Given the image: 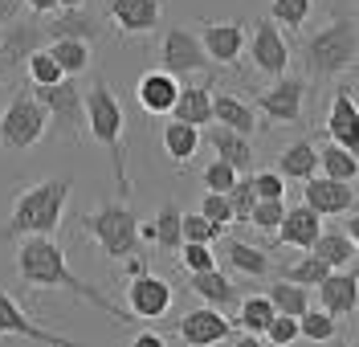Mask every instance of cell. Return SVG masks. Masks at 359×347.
Wrapping results in <instances>:
<instances>
[{"instance_id":"obj_1","label":"cell","mask_w":359,"mask_h":347,"mask_svg":"<svg viewBox=\"0 0 359 347\" xmlns=\"http://www.w3.org/2000/svg\"><path fill=\"white\" fill-rule=\"evenodd\" d=\"M17 278L29 290H69L78 299H86L90 306H98L102 315H111L114 323H135L131 311H118L111 299H102L94 286H86L82 278L69 270L66 250L53 241V233H29L17 237Z\"/></svg>"},{"instance_id":"obj_2","label":"cell","mask_w":359,"mask_h":347,"mask_svg":"<svg viewBox=\"0 0 359 347\" xmlns=\"http://www.w3.org/2000/svg\"><path fill=\"white\" fill-rule=\"evenodd\" d=\"M82 102H86V135L111 156L118 196L131 200L135 184H131V176H127V111H123V98L114 94V86L107 78H94L82 90Z\"/></svg>"},{"instance_id":"obj_3","label":"cell","mask_w":359,"mask_h":347,"mask_svg":"<svg viewBox=\"0 0 359 347\" xmlns=\"http://www.w3.org/2000/svg\"><path fill=\"white\" fill-rule=\"evenodd\" d=\"M69 196H74L69 176H49V180H33V184L17 188L13 208L0 225V241H17L29 233H57Z\"/></svg>"},{"instance_id":"obj_4","label":"cell","mask_w":359,"mask_h":347,"mask_svg":"<svg viewBox=\"0 0 359 347\" xmlns=\"http://www.w3.org/2000/svg\"><path fill=\"white\" fill-rule=\"evenodd\" d=\"M359 62V21L335 13L302 41V74L311 82H331Z\"/></svg>"},{"instance_id":"obj_5","label":"cell","mask_w":359,"mask_h":347,"mask_svg":"<svg viewBox=\"0 0 359 347\" xmlns=\"http://www.w3.org/2000/svg\"><path fill=\"white\" fill-rule=\"evenodd\" d=\"M82 229L90 233V241L111 257V261H123V257L139 254V217H135L131 205L123 200H102V205L82 217Z\"/></svg>"},{"instance_id":"obj_6","label":"cell","mask_w":359,"mask_h":347,"mask_svg":"<svg viewBox=\"0 0 359 347\" xmlns=\"http://www.w3.org/2000/svg\"><path fill=\"white\" fill-rule=\"evenodd\" d=\"M45 127H49V115L37 102V94L17 90L0 111V147L13 151V156H25L45 139Z\"/></svg>"},{"instance_id":"obj_7","label":"cell","mask_w":359,"mask_h":347,"mask_svg":"<svg viewBox=\"0 0 359 347\" xmlns=\"http://www.w3.org/2000/svg\"><path fill=\"white\" fill-rule=\"evenodd\" d=\"M37 94V102L45 107V115L53 123V131L62 135V143H78L86 135V102H82V86L74 78H62L53 86H29Z\"/></svg>"},{"instance_id":"obj_8","label":"cell","mask_w":359,"mask_h":347,"mask_svg":"<svg viewBox=\"0 0 359 347\" xmlns=\"http://www.w3.org/2000/svg\"><path fill=\"white\" fill-rule=\"evenodd\" d=\"M306 94H311V78L306 74H278L269 82L262 98H257V115L266 123H278V127H290L306 115Z\"/></svg>"},{"instance_id":"obj_9","label":"cell","mask_w":359,"mask_h":347,"mask_svg":"<svg viewBox=\"0 0 359 347\" xmlns=\"http://www.w3.org/2000/svg\"><path fill=\"white\" fill-rule=\"evenodd\" d=\"M245 49H249V62L253 69H262L266 78H278L290 69V41H286V29L273 21V17H257L253 29L245 33Z\"/></svg>"},{"instance_id":"obj_10","label":"cell","mask_w":359,"mask_h":347,"mask_svg":"<svg viewBox=\"0 0 359 347\" xmlns=\"http://www.w3.org/2000/svg\"><path fill=\"white\" fill-rule=\"evenodd\" d=\"M204 66H208V53L201 46V33L188 25H168L159 37V69L188 78V74H201Z\"/></svg>"},{"instance_id":"obj_11","label":"cell","mask_w":359,"mask_h":347,"mask_svg":"<svg viewBox=\"0 0 359 347\" xmlns=\"http://www.w3.org/2000/svg\"><path fill=\"white\" fill-rule=\"evenodd\" d=\"M41 46H49V33H45V21L41 17H25V21H13L0 29V74H17L25 69V62L37 53Z\"/></svg>"},{"instance_id":"obj_12","label":"cell","mask_w":359,"mask_h":347,"mask_svg":"<svg viewBox=\"0 0 359 347\" xmlns=\"http://www.w3.org/2000/svg\"><path fill=\"white\" fill-rule=\"evenodd\" d=\"M127 311H131V319H143V323H156V319H163L168 311H172V302H176V294H172V282L168 278L151 274V270H143V274H131L127 278Z\"/></svg>"},{"instance_id":"obj_13","label":"cell","mask_w":359,"mask_h":347,"mask_svg":"<svg viewBox=\"0 0 359 347\" xmlns=\"http://www.w3.org/2000/svg\"><path fill=\"white\" fill-rule=\"evenodd\" d=\"M163 4L168 0H102V17L127 33V37H143V33H159L163 25Z\"/></svg>"},{"instance_id":"obj_14","label":"cell","mask_w":359,"mask_h":347,"mask_svg":"<svg viewBox=\"0 0 359 347\" xmlns=\"http://www.w3.org/2000/svg\"><path fill=\"white\" fill-rule=\"evenodd\" d=\"M176 339L188 347H217V343H229L233 339V323L224 319L221 306H196L188 311L184 319L176 323Z\"/></svg>"},{"instance_id":"obj_15","label":"cell","mask_w":359,"mask_h":347,"mask_svg":"<svg viewBox=\"0 0 359 347\" xmlns=\"http://www.w3.org/2000/svg\"><path fill=\"white\" fill-rule=\"evenodd\" d=\"M302 200L318 212V217H343L359 205V192L351 180H335V176H323L314 172L311 180H302Z\"/></svg>"},{"instance_id":"obj_16","label":"cell","mask_w":359,"mask_h":347,"mask_svg":"<svg viewBox=\"0 0 359 347\" xmlns=\"http://www.w3.org/2000/svg\"><path fill=\"white\" fill-rule=\"evenodd\" d=\"M0 335H4V339H25V343H41V347H66L69 343L66 335H57V331H49V327H41V323H33V319L21 311V302L13 299L4 286H0Z\"/></svg>"},{"instance_id":"obj_17","label":"cell","mask_w":359,"mask_h":347,"mask_svg":"<svg viewBox=\"0 0 359 347\" xmlns=\"http://www.w3.org/2000/svg\"><path fill=\"white\" fill-rule=\"evenodd\" d=\"M196 33H201V46L212 66H237L241 62V53H245V25L241 21H204Z\"/></svg>"},{"instance_id":"obj_18","label":"cell","mask_w":359,"mask_h":347,"mask_svg":"<svg viewBox=\"0 0 359 347\" xmlns=\"http://www.w3.org/2000/svg\"><path fill=\"white\" fill-rule=\"evenodd\" d=\"M45 21V33H49V41H57V37H82V41H98L102 37V17L90 8V4H74V8H53Z\"/></svg>"},{"instance_id":"obj_19","label":"cell","mask_w":359,"mask_h":347,"mask_svg":"<svg viewBox=\"0 0 359 347\" xmlns=\"http://www.w3.org/2000/svg\"><path fill=\"white\" fill-rule=\"evenodd\" d=\"M327 139H335L339 147L359 156V102L355 90H347V86H339L327 107Z\"/></svg>"},{"instance_id":"obj_20","label":"cell","mask_w":359,"mask_h":347,"mask_svg":"<svg viewBox=\"0 0 359 347\" xmlns=\"http://www.w3.org/2000/svg\"><path fill=\"white\" fill-rule=\"evenodd\" d=\"M314 290H318V294H314L318 306L331 311L335 319H351V315H355V299H359V274L355 270H343V266H339V270H331Z\"/></svg>"},{"instance_id":"obj_21","label":"cell","mask_w":359,"mask_h":347,"mask_svg":"<svg viewBox=\"0 0 359 347\" xmlns=\"http://www.w3.org/2000/svg\"><path fill=\"white\" fill-rule=\"evenodd\" d=\"M273 233H278V245H286V250H311V241L323 233V217L306 200L302 205H286Z\"/></svg>"},{"instance_id":"obj_22","label":"cell","mask_w":359,"mask_h":347,"mask_svg":"<svg viewBox=\"0 0 359 347\" xmlns=\"http://www.w3.org/2000/svg\"><path fill=\"white\" fill-rule=\"evenodd\" d=\"M176 94H180V78L176 74H168V69H147L143 78H139V86H135V102L147 111V115H172V107H176Z\"/></svg>"},{"instance_id":"obj_23","label":"cell","mask_w":359,"mask_h":347,"mask_svg":"<svg viewBox=\"0 0 359 347\" xmlns=\"http://www.w3.org/2000/svg\"><path fill=\"white\" fill-rule=\"evenodd\" d=\"M212 123H221V127L237 131V135H257L262 115L253 111V102H245L241 94L221 90V94H212Z\"/></svg>"},{"instance_id":"obj_24","label":"cell","mask_w":359,"mask_h":347,"mask_svg":"<svg viewBox=\"0 0 359 347\" xmlns=\"http://www.w3.org/2000/svg\"><path fill=\"white\" fill-rule=\"evenodd\" d=\"M188 290L196 294L201 302H208V306H237V282L224 274L221 266H212V270H201V274H188Z\"/></svg>"},{"instance_id":"obj_25","label":"cell","mask_w":359,"mask_h":347,"mask_svg":"<svg viewBox=\"0 0 359 347\" xmlns=\"http://www.w3.org/2000/svg\"><path fill=\"white\" fill-rule=\"evenodd\" d=\"M208 147L217 151V160L233 163L237 172H253V163H257V151H253V143H249V135H237V131H229V127H212L208 131Z\"/></svg>"},{"instance_id":"obj_26","label":"cell","mask_w":359,"mask_h":347,"mask_svg":"<svg viewBox=\"0 0 359 347\" xmlns=\"http://www.w3.org/2000/svg\"><path fill=\"white\" fill-rule=\"evenodd\" d=\"M273 168H278L290 184L311 180L314 172H318V147H314V139H294V143H286V147L278 151Z\"/></svg>"},{"instance_id":"obj_27","label":"cell","mask_w":359,"mask_h":347,"mask_svg":"<svg viewBox=\"0 0 359 347\" xmlns=\"http://www.w3.org/2000/svg\"><path fill=\"white\" fill-rule=\"evenodd\" d=\"M159 143H163V156L176 163V168H184V163L196 160V151H201V127H192V123H180V118L168 115Z\"/></svg>"},{"instance_id":"obj_28","label":"cell","mask_w":359,"mask_h":347,"mask_svg":"<svg viewBox=\"0 0 359 347\" xmlns=\"http://www.w3.org/2000/svg\"><path fill=\"white\" fill-rule=\"evenodd\" d=\"M172 118L180 123H192V127H212V90L192 82V86H180L176 94V107H172Z\"/></svg>"},{"instance_id":"obj_29","label":"cell","mask_w":359,"mask_h":347,"mask_svg":"<svg viewBox=\"0 0 359 347\" xmlns=\"http://www.w3.org/2000/svg\"><path fill=\"white\" fill-rule=\"evenodd\" d=\"M224 261H229L237 274H245V278L273 274V257H269L266 250H257V245L241 241V237H229V241H224Z\"/></svg>"},{"instance_id":"obj_30","label":"cell","mask_w":359,"mask_h":347,"mask_svg":"<svg viewBox=\"0 0 359 347\" xmlns=\"http://www.w3.org/2000/svg\"><path fill=\"white\" fill-rule=\"evenodd\" d=\"M311 254L323 257L331 270H339V266H351V257H355L359 250H355V241L347 237V229H327V225H323V233L311 241Z\"/></svg>"},{"instance_id":"obj_31","label":"cell","mask_w":359,"mask_h":347,"mask_svg":"<svg viewBox=\"0 0 359 347\" xmlns=\"http://www.w3.org/2000/svg\"><path fill=\"white\" fill-rule=\"evenodd\" d=\"M49 53H53V62L66 69L69 78L86 74L90 62H94V46L82 41V37H57V41H49Z\"/></svg>"},{"instance_id":"obj_32","label":"cell","mask_w":359,"mask_h":347,"mask_svg":"<svg viewBox=\"0 0 359 347\" xmlns=\"http://www.w3.org/2000/svg\"><path fill=\"white\" fill-rule=\"evenodd\" d=\"M266 294L273 302V311H282V315H302L311 306V286H298V282H290L282 274L266 286Z\"/></svg>"},{"instance_id":"obj_33","label":"cell","mask_w":359,"mask_h":347,"mask_svg":"<svg viewBox=\"0 0 359 347\" xmlns=\"http://www.w3.org/2000/svg\"><path fill=\"white\" fill-rule=\"evenodd\" d=\"M318 172H323V176H335V180H355L359 156L347 151V147H339L335 139H327V143L318 147Z\"/></svg>"},{"instance_id":"obj_34","label":"cell","mask_w":359,"mask_h":347,"mask_svg":"<svg viewBox=\"0 0 359 347\" xmlns=\"http://www.w3.org/2000/svg\"><path fill=\"white\" fill-rule=\"evenodd\" d=\"M298 335L311 343H331V339H339V319L323 306H306L298 315Z\"/></svg>"},{"instance_id":"obj_35","label":"cell","mask_w":359,"mask_h":347,"mask_svg":"<svg viewBox=\"0 0 359 347\" xmlns=\"http://www.w3.org/2000/svg\"><path fill=\"white\" fill-rule=\"evenodd\" d=\"M273 315H278V311H273L269 294H249V299H237V327L249 331V335H262Z\"/></svg>"},{"instance_id":"obj_36","label":"cell","mask_w":359,"mask_h":347,"mask_svg":"<svg viewBox=\"0 0 359 347\" xmlns=\"http://www.w3.org/2000/svg\"><path fill=\"white\" fill-rule=\"evenodd\" d=\"M282 278H290V282H298V286H318L323 278L331 274V266L323 261V257H314L311 250H298V257H294L290 266H273Z\"/></svg>"},{"instance_id":"obj_37","label":"cell","mask_w":359,"mask_h":347,"mask_svg":"<svg viewBox=\"0 0 359 347\" xmlns=\"http://www.w3.org/2000/svg\"><path fill=\"white\" fill-rule=\"evenodd\" d=\"M180 212L172 200L168 205H159V212L151 217V229H156V245L163 250V254H176L180 245H184V233H180Z\"/></svg>"},{"instance_id":"obj_38","label":"cell","mask_w":359,"mask_h":347,"mask_svg":"<svg viewBox=\"0 0 359 347\" xmlns=\"http://www.w3.org/2000/svg\"><path fill=\"white\" fill-rule=\"evenodd\" d=\"M314 13V0H269V17L282 25L286 33H302Z\"/></svg>"},{"instance_id":"obj_39","label":"cell","mask_w":359,"mask_h":347,"mask_svg":"<svg viewBox=\"0 0 359 347\" xmlns=\"http://www.w3.org/2000/svg\"><path fill=\"white\" fill-rule=\"evenodd\" d=\"M25 78H29V86H53V82H62V78H66V69L53 62L49 46H41L29 62H25Z\"/></svg>"},{"instance_id":"obj_40","label":"cell","mask_w":359,"mask_h":347,"mask_svg":"<svg viewBox=\"0 0 359 347\" xmlns=\"http://www.w3.org/2000/svg\"><path fill=\"white\" fill-rule=\"evenodd\" d=\"M229 205H233V221L249 225V212L257 205V188H253V172H237V180L229 188Z\"/></svg>"},{"instance_id":"obj_41","label":"cell","mask_w":359,"mask_h":347,"mask_svg":"<svg viewBox=\"0 0 359 347\" xmlns=\"http://www.w3.org/2000/svg\"><path fill=\"white\" fill-rule=\"evenodd\" d=\"M176 254H180V270H184V274H201V270H212V266H221L208 241H184Z\"/></svg>"},{"instance_id":"obj_42","label":"cell","mask_w":359,"mask_h":347,"mask_svg":"<svg viewBox=\"0 0 359 347\" xmlns=\"http://www.w3.org/2000/svg\"><path fill=\"white\" fill-rule=\"evenodd\" d=\"M302 335H298V315H273L269 319V327L262 331V343H273V347H290V343H298Z\"/></svg>"},{"instance_id":"obj_43","label":"cell","mask_w":359,"mask_h":347,"mask_svg":"<svg viewBox=\"0 0 359 347\" xmlns=\"http://www.w3.org/2000/svg\"><path fill=\"white\" fill-rule=\"evenodd\" d=\"M180 233H184V241H208V245H212L224 229L221 225H212L201 208H196V212H184V217H180Z\"/></svg>"},{"instance_id":"obj_44","label":"cell","mask_w":359,"mask_h":347,"mask_svg":"<svg viewBox=\"0 0 359 347\" xmlns=\"http://www.w3.org/2000/svg\"><path fill=\"white\" fill-rule=\"evenodd\" d=\"M201 212L208 217V221H212V225L229 229V225H233V205H229V192H208V188H204Z\"/></svg>"},{"instance_id":"obj_45","label":"cell","mask_w":359,"mask_h":347,"mask_svg":"<svg viewBox=\"0 0 359 347\" xmlns=\"http://www.w3.org/2000/svg\"><path fill=\"white\" fill-rule=\"evenodd\" d=\"M286 176L278 168H266V172H253V188H257V200H286Z\"/></svg>"},{"instance_id":"obj_46","label":"cell","mask_w":359,"mask_h":347,"mask_svg":"<svg viewBox=\"0 0 359 347\" xmlns=\"http://www.w3.org/2000/svg\"><path fill=\"white\" fill-rule=\"evenodd\" d=\"M282 212H286V200H257L253 212H249V225H253V229L273 233L278 229V221H282Z\"/></svg>"},{"instance_id":"obj_47","label":"cell","mask_w":359,"mask_h":347,"mask_svg":"<svg viewBox=\"0 0 359 347\" xmlns=\"http://www.w3.org/2000/svg\"><path fill=\"white\" fill-rule=\"evenodd\" d=\"M201 180H204V188H208V192H229V188H233V180H237V168H233V163H224V160H212L201 172Z\"/></svg>"},{"instance_id":"obj_48","label":"cell","mask_w":359,"mask_h":347,"mask_svg":"<svg viewBox=\"0 0 359 347\" xmlns=\"http://www.w3.org/2000/svg\"><path fill=\"white\" fill-rule=\"evenodd\" d=\"M21 4H25V8H29V13H33V17H49L53 8H62L57 0H21Z\"/></svg>"},{"instance_id":"obj_49","label":"cell","mask_w":359,"mask_h":347,"mask_svg":"<svg viewBox=\"0 0 359 347\" xmlns=\"http://www.w3.org/2000/svg\"><path fill=\"white\" fill-rule=\"evenodd\" d=\"M343 217H347V225H343V229H347V237L355 241V250H359V205L351 208V212H343Z\"/></svg>"},{"instance_id":"obj_50","label":"cell","mask_w":359,"mask_h":347,"mask_svg":"<svg viewBox=\"0 0 359 347\" xmlns=\"http://www.w3.org/2000/svg\"><path fill=\"white\" fill-rule=\"evenodd\" d=\"M168 339L163 335H151V331H135V347H163Z\"/></svg>"},{"instance_id":"obj_51","label":"cell","mask_w":359,"mask_h":347,"mask_svg":"<svg viewBox=\"0 0 359 347\" xmlns=\"http://www.w3.org/2000/svg\"><path fill=\"white\" fill-rule=\"evenodd\" d=\"M17 8H21V0H0V29L17 17Z\"/></svg>"},{"instance_id":"obj_52","label":"cell","mask_w":359,"mask_h":347,"mask_svg":"<svg viewBox=\"0 0 359 347\" xmlns=\"http://www.w3.org/2000/svg\"><path fill=\"white\" fill-rule=\"evenodd\" d=\"M57 4H62V8H74V4H86V0H57Z\"/></svg>"},{"instance_id":"obj_53","label":"cell","mask_w":359,"mask_h":347,"mask_svg":"<svg viewBox=\"0 0 359 347\" xmlns=\"http://www.w3.org/2000/svg\"><path fill=\"white\" fill-rule=\"evenodd\" d=\"M351 270H355V274H359V254H355V257H351Z\"/></svg>"},{"instance_id":"obj_54","label":"cell","mask_w":359,"mask_h":347,"mask_svg":"<svg viewBox=\"0 0 359 347\" xmlns=\"http://www.w3.org/2000/svg\"><path fill=\"white\" fill-rule=\"evenodd\" d=\"M0 102H4V74H0Z\"/></svg>"},{"instance_id":"obj_55","label":"cell","mask_w":359,"mask_h":347,"mask_svg":"<svg viewBox=\"0 0 359 347\" xmlns=\"http://www.w3.org/2000/svg\"><path fill=\"white\" fill-rule=\"evenodd\" d=\"M351 319H355V323H359V299H355V315H351Z\"/></svg>"},{"instance_id":"obj_56","label":"cell","mask_w":359,"mask_h":347,"mask_svg":"<svg viewBox=\"0 0 359 347\" xmlns=\"http://www.w3.org/2000/svg\"><path fill=\"white\" fill-rule=\"evenodd\" d=\"M355 102H359V94H355Z\"/></svg>"}]
</instances>
